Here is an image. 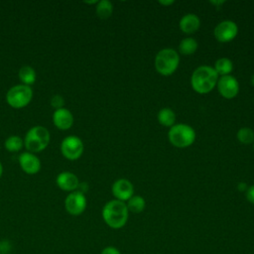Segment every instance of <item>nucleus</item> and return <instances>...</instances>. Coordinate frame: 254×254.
I'll use <instances>...</instances> for the list:
<instances>
[{
    "label": "nucleus",
    "mask_w": 254,
    "mask_h": 254,
    "mask_svg": "<svg viewBox=\"0 0 254 254\" xmlns=\"http://www.w3.org/2000/svg\"><path fill=\"white\" fill-rule=\"evenodd\" d=\"M218 74L209 65L196 67L190 77V84L194 91L200 94L210 92L217 84Z\"/></svg>",
    "instance_id": "nucleus-1"
},
{
    "label": "nucleus",
    "mask_w": 254,
    "mask_h": 254,
    "mask_svg": "<svg viewBox=\"0 0 254 254\" xmlns=\"http://www.w3.org/2000/svg\"><path fill=\"white\" fill-rule=\"evenodd\" d=\"M128 208L124 201L112 199L105 203L102 208V218L104 222L113 229L123 227L128 219Z\"/></svg>",
    "instance_id": "nucleus-2"
},
{
    "label": "nucleus",
    "mask_w": 254,
    "mask_h": 254,
    "mask_svg": "<svg viewBox=\"0 0 254 254\" xmlns=\"http://www.w3.org/2000/svg\"><path fill=\"white\" fill-rule=\"evenodd\" d=\"M51 140L49 130L41 125H36L28 130L24 138V147L28 152L38 153L45 150Z\"/></svg>",
    "instance_id": "nucleus-3"
},
{
    "label": "nucleus",
    "mask_w": 254,
    "mask_h": 254,
    "mask_svg": "<svg viewBox=\"0 0 254 254\" xmlns=\"http://www.w3.org/2000/svg\"><path fill=\"white\" fill-rule=\"evenodd\" d=\"M180 64V56L174 49H163L155 58V68L162 75H171L176 71Z\"/></svg>",
    "instance_id": "nucleus-4"
},
{
    "label": "nucleus",
    "mask_w": 254,
    "mask_h": 254,
    "mask_svg": "<svg viewBox=\"0 0 254 254\" xmlns=\"http://www.w3.org/2000/svg\"><path fill=\"white\" fill-rule=\"evenodd\" d=\"M169 141L178 148H186L190 146L195 140V132L188 124L180 123L173 125L168 133Z\"/></svg>",
    "instance_id": "nucleus-5"
},
{
    "label": "nucleus",
    "mask_w": 254,
    "mask_h": 254,
    "mask_svg": "<svg viewBox=\"0 0 254 254\" xmlns=\"http://www.w3.org/2000/svg\"><path fill=\"white\" fill-rule=\"evenodd\" d=\"M32 98V87L22 83L12 86L6 93V102L8 105L16 109L26 107L31 102Z\"/></svg>",
    "instance_id": "nucleus-6"
},
{
    "label": "nucleus",
    "mask_w": 254,
    "mask_h": 254,
    "mask_svg": "<svg viewBox=\"0 0 254 254\" xmlns=\"http://www.w3.org/2000/svg\"><path fill=\"white\" fill-rule=\"evenodd\" d=\"M83 143L77 136H67L61 143V152L63 156L69 161L79 159L83 153Z\"/></svg>",
    "instance_id": "nucleus-7"
},
{
    "label": "nucleus",
    "mask_w": 254,
    "mask_h": 254,
    "mask_svg": "<svg viewBox=\"0 0 254 254\" xmlns=\"http://www.w3.org/2000/svg\"><path fill=\"white\" fill-rule=\"evenodd\" d=\"M86 197L80 190H74L67 194L64 199L65 210L70 215H80L86 208Z\"/></svg>",
    "instance_id": "nucleus-8"
},
{
    "label": "nucleus",
    "mask_w": 254,
    "mask_h": 254,
    "mask_svg": "<svg viewBox=\"0 0 254 254\" xmlns=\"http://www.w3.org/2000/svg\"><path fill=\"white\" fill-rule=\"evenodd\" d=\"M238 33V27L235 22L224 20L216 25L213 34L215 39L220 43H228L232 41Z\"/></svg>",
    "instance_id": "nucleus-9"
},
{
    "label": "nucleus",
    "mask_w": 254,
    "mask_h": 254,
    "mask_svg": "<svg viewBox=\"0 0 254 254\" xmlns=\"http://www.w3.org/2000/svg\"><path fill=\"white\" fill-rule=\"evenodd\" d=\"M216 86L220 95L226 99L234 98L239 91V83L237 79L230 74L220 76Z\"/></svg>",
    "instance_id": "nucleus-10"
},
{
    "label": "nucleus",
    "mask_w": 254,
    "mask_h": 254,
    "mask_svg": "<svg viewBox=\"0 0 254 254\" xmlns=\"http://www.w3.org/2000/svg\"><path fill=\"white\" fill-rule=\"evenodd\" d=\"M19 165L26 174L35 175L41 170L40 159L31 152H23L19 156Z\"/></svg>",
    "instance_id": "nucleus-11"
},
{
    "label": "nucleus",
    "mask_w": 254,
    "mask_h": 254,
    "mask_svg": "<svg viewBox=\"0 0 254 254\" xmlns=\"http://www.w3.org/2000/svg\"><path fill=\"white\" fill-rule=\"evenodd\" d=\"M134 188L130 181L126 179H119L112 185V193L116 199L126 201L133 196Z\"/></svg>",
    "instance_id": "nucleus-12"
},
{
    "label": "nucleus",
    "mask_w": 254,
    "mask_h": 254,
    "mask_svg": "<svg viewBox=\"0 0 254 254\" xmlns=\"http://www.w3.org/2000/svg\"><path fill=\"white\" fill-rule=\"evenodd\" d=\"M53 123L60 130H68L73 124V115L65 107L56 109L53 113Z\"/></svg>",
    "instance_id": "nucleus-13"
},
{
    "label": "nucleus",
    "mask_w": 254,
    "mask_h": 254,
    "mask_svg": "<svg viewBox=\"0 0 254 254\" xmlns=\"http://www.w3.org/2000/svg\"><path fill=\"white\" fill-rule=\"evenodd\" d=\"M57 186L64 191H74L79 187V181L77 177L71 172H62L57 176L56 179Z\"/></svg>",
    "instance_id": "nucleus-14"
},
{
    "label": "nucleus",
    "mask_w": 254,
    "mask_h": 254,
    "mask_svg": "<svg viewBox=\"0 0 254 254\" xmlns=\"http://www.w3.org/2000/svg\"><path fill=\"white\" fill-rule=\"evenodd\" d=\"M179 26L185 34H193L198 30L200 26V20L195 14L189 13L182 17Z\"/></svg>",
    "instance_id": "nucleus-15"
},
{
    "label": "nucleus",
    "mask_w": 254,
    "mask_h": 254,
    "mask_svg": "<svg viewBox=\"0 0 254 254\" xmlns=\"http://www.w3.org/2000/svg\"><path fill=\"white\" fill-rule=\"evenodd\" d=\"M19 79L21 80L22 84L30 86L31 84L35 83L37 74L35 69L30 65H24L19 69Z\"/></svg>",
    "instance_id": "nucleus-16"
},
{
    "label": "nucleus",
    "mask_w": 254,
    "mask_h": 254,
    "mask_svg": "<svg viewBox=\"0 0 254 254\" xmlns=\"http://www.w3.org/2000/svg\"><path fill=\"white\" fill-rule=\"evenodd\" d=\"M213 68L218 75H229L233 70V63L227 58H220L215 62Z\"/></svg>",
    "instance_id": "nucleus-17"
},
{
    "label": "nucleus",
    "mask_w": 254,
    "mask_h": 254,
    "mask_svg": "<svg viewBox=\"0 0 254 254\" xmlns=\"http://www.w3.org/2000/svg\"><path fill=\"white\" fill-rule=\"evenodd\" d=\"M158 121L163 126L172 127L176 121V114L171 108H162L158 113Z\"/></svg>",
    "instance_id": "nucleus-18"
},
{
    "label": "nucleus",
    "mask_w": 254,
    "mask_h": 254,
    "mask_svg": "<svg viewBox=\"0 0 254 254\" xmlns=\"http://www.w3.org/2000/svg\"><path fill=\"white\" fill-rule=\"evenodd\" d=\"M95 11H96V15L98 18H100L102 20L108 19L112 15L113 5L108 0H101V1L97 2Z\"/></svg>",
    "instance_id": "nucleus-19"
},
{
    "label": "nucleus",
    "mask_w": 254,
    "mask_h": 254,
    "mask_svg": "<svg viewBox=\"0 0 254 254\" xmlns=\"http://www.w3.org/2000/svg\"><path fill=\"white\" fill-rule=\"evenodd\" d=\"M197 42L193 38H185L179 45V51L182 55L190 56L197 50Z\"/></svg>",
    "instance_id": "nucleus-20"
},
{
    "label": "nucleus",
    "mask_w": 254,
    "mask_h": 254,
    "mask_svg": "<svg viewBox=\"0 0 254 254\" xmlns=\"http://www.w3.org/2000/svg\"><path fill=\"white\" fill-rule=\"evenodd\" d=\"M4 147L8 152H11V153L19 152L24 147V139H22L18 135L9 136L4 142Z\"/></svg>",
    "instance_id": "nucleus-21"
},
{
    "label": "nucleus",
    "mask_w": 254,
    "mask_h": 254,
    "mask_svg": "<svg viewBox=\"0 0 254 254\" xmlns=\"http://www.w3.org/2000/svg\"><path fill=\"white\" fill-rule=\"evenodd\" d=\"M126 205L129 211L133 213H140L144 210L146 206V201L141 195H133L131 198L128 199Z\"/></svg>",
    "instance_id": "nucleus-22"
},
{
    "label": "nucleus",
    "mask_w": 254,
    "mask_h": 254,
    "mask_svg": "<svg viewBox=\"0 0 254 254\" xmlns=\"http://www.w3.org/2000/svg\"><path fill=\"white\" fill-rule=\"evenodd\" d=\"M237 139L240 143L248 145L254 142V131L248 127H242L237 132Z\"/></svg>",
    "instance_id": "nucleus-23"
},
{
    "label": "nucleus",
    "mask_w": 254,
    "mask_h": 254,
    "mask_svg": "<svg viewBox=\"0 0 254 254\" xmlns=\"http://www.w3.org/2000/svg\"><path fill=\"white\" fill-rule=\"evenodd\" d=\"M64 99L57 94V95H54L51 99V105L56 108V109H60V108H63L64 107Z\"/></svg>",
    "instance_id": "nucleus-24"
},
{
    "label": "nucleus",
    "mask_w": 254,
    "mask_h": 254,
    "mask_svg": "<svg viewBox=\"0 0 254 254\" xmlns=\"http://www.w3.org/2000/svg\"><path fill=\"white\" fill-rule=\"evenodd\" d=\"M246 198L249 202L254 204V185L251 187H248L246 190Z\"/></svg>",
    "instance_id": "nucleus-25"
},
{
    "label": "nucleus",
    "mask_w": 254,
    "mask_h": 254,
    "mask_svg": "<svg viewBox=\"0 0 254 254\" xmlns=\"http://www.w3.org/2000/svg\"><path fill=\"white\" fill-rule=\"evenodd\" d=\"M100 254H121V253L117 248H115L113 246H107L102 249Z\"/></svg>",
    "instance_id": "nucleus-26"
},
{
    "label": "nucleus",
    "mask_w": 254,
    "mask_h": 254,
    "mask_svg": "<svg viewBox=\"0 0 254 254\" xmlns=\"http://www.w3.org/2000/svg\"><path fill=\"white\" fill-rule=\"evenodd\" d=\"M247 189H248V186H247L246 183H239V184L237 185V190H238L239 191H246Z\"/></svg>",
    "instance_id": "nucleus-27"
},
{
    "label": "nucleus",
    "mask_w": 254,
    "mask_h": 254,
    "mask_svg": "<svg viewBox=\"0 0 254 254\" xmlns=\"http://www.w3.org/2000/svg\"><path fill=\"white\" fill-rule=\"evenodd\" d=\"M159 3L163 6H169V5H172L175 3L174 0H169V1H159Z\"/></svg>",
    "instance_id": "nucleus-28"
},
{
    "label": "nucleus",
    "mask_w": 254,
    "mask_h": 254,
    "mask_svg": "<svg viewBox=\"0 0 254 254\" xmlns=\"http://www.w3.org/2000/svg\"><path fill=\"white\" fill-rule=\"evenodd\" d=\"M210 3L213 4V5H216L217 8H218L220 5H222L224 3V1H210Z\"/></svg>",
    "instance_id": "nucleus-29"
},
{
    "label": "nucleus",
    "mask_w": 254,
    "mask_h": 254,
    "mask_svg": "<svg viewBox=\"0 0 254 254\" xmlns=\"http://www.w3.org/2000/svg\"><path fill=\"white\" fill-rule=\"evenodd\" d=\"M2 174H3V166H2V163L0 162V178L2 177Z\"/></svg>",
    "instance_id": "nucleus-30"
},
{
    "label": "nucleus",
    "mask_w": 254,
    "mask_h": 254,
    "mask_svg": "<svg viewBox=\"0 0 254 254\" xmlns=\"http://www.w3.org/2000/svg\"><path fill=\"white\" fill-rule=\"evenodd\" d=\"M251 83H252V85L254 86V74H253L252 77H251Z\"/></svg>",
    "instance_id": "nucleus-31"
},
{
    "label": "nucleus",
    "mask_w": 254,
    "mask_h": 254,
    "mask_svg": "<svg viewBox=\"0 0 254 254\" xmlns=\"http://www.w3.org/2000/svg\"><path fill=\"white\" fill-rule=\"evenodd\" d=\"M253 148H254V142H253Z\"/></svg>",
    "instance_id": "nucleus-32"
}]
</instances>
